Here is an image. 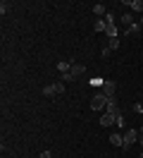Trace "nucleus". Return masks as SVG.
Instances as JSON below:
<instances>
[{"instance_id": "1", "label": "nucleus", "mask_w": 143, "mask_h": 158, "mask_svg": "<svg viewBox=\"0 0 143 158\" xmlns=\"http://www.w3.org/2000/svg\"><path fill=\"white\" fill-rule=\"evenodd\" d=\"M65 91H67V84H65V81H55V84L43 86V96L53 98V96H60V94H65Z\"/></svg>"}, {"instance_id": "2", "label": "nucleus", "mask_w": 143, "mask_h": 158, "mask_svg": "<svg viewBox=\"0 0 143 158\" xmlns=\"http://www.w3.org/2000/svg\"><path fill=\"white\" fill-rule=\"evenodd\" d=\"M138 139H141V132H138V129H126V132H124V151L131 148Z\"/></svg>"}, {"instance_id": "3", "label": "nucleus", "mask_w": 143, "mask_h": 158, "mask_svg": "<svg viewBox=\"0 0 143 158\" xmlns=\"http://www.w3.org/2000/svg\"><path fill=\"white\" fill-rule=\"evenodd\" d=\"M107 101H110V98H105L103 94L98 91L93 98H91V108H93V110H103V113H105V108H107Z\"/></svg>"}, {"instance_id": "4", "label": "nucleus", "mask_w": 143, "mask_h": 158, "mask_svg": "<svg viewBox=\"0 0 143 158\" xmlns=\"http://www.w3.org/2000/svg\"><path fill=\"white\" fill-rule=\"evenodd\" d=\"M100 94H103L105 98H114V91H117V84H114V81H110V79H105V84L103 86H100Z\"/></svg>"}, {"instance_id": "5", "label": "nucleus", "mask_w": 143, "mask_h": 158, "mask_svg": "<svg viewBox=\"0 0 143 158\" xmlns=\"http://www.w3.org/2000/svg\"><path fill=\"white\" fill-rule=\"evenodd\" d=\"M122 5H129V10H131V12H138V15L143 12V0H124Z\"/></svg>"}, {"instance_id": "6", "label": "nucleus", "mask_w": 143, "mask_h": 158, "mask_svg": "<svg viewBox=\"0 0 143 158\" xmlns=\"http://www.w3.org/2000/svg\"><path fill=\"white\" fill-rule=\"evenodd\" d=\"M105 36H107V41H110V39H119V29H117V24H107V27H105Z\"/></svg>"}, {"instance_id": "7", "label": "nucleus", "mask_w": 143, "mask_h": 158, "mask_svg": "<svg viewBox=\"0 0 143 158\" xmlns=\"http://www.w3.org/2000/svg\"><path fill=\"white\" fill-rule=\"evenodd\" d=\"M114 125V115L112 113H103L100 115V127H112Z\"/></svg>"}, {"instance_id": "8", "label": "nucleus", "mask_w": 143, "mask_h": 158, "mask_svg": "<svg viewBox=\"0 0 143 158\" xmlns=\"http://www.w3.org/2000/svg\"><path fill=\"white\" fill-rule=\"evenodd\" d=\"M141 22H133V24H129V27H126V29H124V36H133V34H138V31H141Z\"/></svg>"}, {"instance_id": "9", "label": "nucleus", "mask_w": 143, "mask_h": 158, "mask_svg": "<svg viewBox=\"0 0 143 158\" xmlns=\"http://www.w3.org/2000/svg\"><path fill=\"white\" fill-rule=\"evenodd\" d=\"M84 72H86V67H84V65H79V62H72V69H69V74H72V77H81V74H84Z\"/></svg>"}, {"instance_id": "10", "label": "nucleus", "mask_w": 143, "mask_h": 158, "mask_svg": "<svg viewBox=\"0 0 143 158\" xmlns=\"http://www.w3.org/2000/svg\"><path fill=\"white\" fill-rule=\"evenodd\" d=\"M110 144H112V146H119V148H124V134L114 132L112 137H110Z\"/></svg>"}, {"instance_id": "11", "label": "nucleus", "mask_w": 143, "mask_h": 158, "mask_svg": "<svg viewBox=\"0 0 143 158\" xmlns=\"http://www.w3.org/2000/svg\"><path fill=\"white\" fill-rule=\"evenodd\" d=\"M69 69H72V60H60V62H57V72H60V74H67Z\"/></svg>"}, {"instance_id": "12", "label": "nucleus", "mask_w": 143, "mask_h": 158, "mask_svg": "<svg viewBox=\"0 0 143 158\" xmlns=\"http://www.w3.org/2000/svg\"><path fill=\"white\" fill-rule=\"evenodd\" d=\"M105 113H119V103H117V98H110L107 101V108H105Z\"/></svg>"}, {"instance_id": "13", "label": "nucleus", "mask_w": 143, "mask_h": 158, "mask_svg": "<svg viewBox=\"0 0 143 158\" xmlns=\"http://www.w3.org/2000/svg\"><path fill=\"white\" fill-rule=\"evenodd\" d=\"M93 12H95V15H98V19H105V15H107V7L98 2V5H93Z\"/></svg>"}, {"instance_id": "14", "label": "nucleus", "mask_w": 143, "mask_h": 158, "mask_svg": "<svg viewBox=\"0 0 143 158\" xmlns=\"http://www.w3.org/2000/svg\"><path fill=\"white\" fill-rule=\"evenodd\" d=\"M114 125L119 129H124V125H126V120H124V113L119 110V113H114Z\"/></svg>"}, {"instance_id": "15", "label": "nucleus", "mask_w": 143, "mask_h": 158, "mask_svg": "<svg viewBox=\"0 0 143 158\" xmlns=\"http://www.w3.org/2000/svg\"><path fill=\"white\" fill-rule=\"evenodd\" d=\"M119 19H122L124 29H126L129 24H133V22H136V19H133V15H131V12H124V15H122V17H119Z\"/></svg>"}, {"instance_id": "16", "label": "nucleus", "mask_w": 143, "mask_h": 158, "mask_svg": "<svg viewBox=\"0 0 143 158\" xmlns=\"http://www.w3.org/2000/svg\"><path fill=\"white\" fill-rule=\"evenodd\" d=\"M105 27H107V22H105V19H95L93 31H98V34H105Z\"/></svg>"}, {"instance_id": "17", "label": "nucleus", "mask_w": 143, "mask_h": 158, "mask_svg": "<svg viewBox=\"0 0 143 158\" xmlns=\"http://www.w3.org/2000/svg\"><path fill=\"white\" fill-rule=\"evenodd\" d=\"M88 84H91V86H95V89H100V86L105 84V79H103V77H93L91 81H88Z\"/></svg>"}, {"instance_id": "18", "label": "nucleus", "mask_w": 143, "mask_h": 158, "mask_svg": "<svg viewBox=\"0 0 143 158\" xmlns=\"http://www.w3.org/2000/svg\"><path fill=\"white\" fill-rule=\"evenodd\" d=\"M107 48L117 50V48H119V39H110V41H107Z\"/></svg>"}, {"instance_id": "19", "label": "nucleus", "mask_w": 143, "mask_h": 158, "mask_svg": "<svg viewBox=\"0 0 143 158\" xmlns=\"http://www.w3.org/2000/svg\"><path fill=\"white\" fill-rule=\"evenodd\" d=\"M133 113H138V115H143V103H133Z\"/></svg>"}, {"instance_id": "20", "label": "nucleus", "mask_w": 143, "mask_h": 158, "mask_svg": "<svg viewBox=\"0 0 143 158\" xmlns=\"http://www.w3.org/2000/svg\"><path fill=\"white\" fill-rule=\"evenodd\" d=\"M7 12H10V5H7V2H2V5H0V15H7Z\"/></svg>"}, {"instance_id": "21", "label": "nucleus", "mask_w": 143, "mask_h": 158, "mask_svg": "<svg viewBox=\"0 0 143 158\" xmlns=\"http://www.w3.org/2000/svg\"><path fill=\"white\" fill-rule=\"evenodd\" d=\"M105 22H107V24H114V15H112V12H107V15H105Z\"/></svg>"}, {"instance_id": "22", "label": "nucleus", "mask_w": 143, "mask_h": 158, "mask_svg": "<svg viewBox=\"0 0 143 158\" xmlns=\"http://www.w3.org/2000/svg\"><path fill=\"white\" fill-rule=\"evenodd\" d=\"M110 53H112V50L107 48V46H103V48H100V55H103V58H107V55H110Z\"/></svg>"}, {"instance_id": "23", "label": "nucleus", "mask_w": 143, "mask_h": 158, "mask_svg": "<svg viewBox=\"0 0 143 158\" xmlns=\"http://www.w3.org/2000/svg\"><path fill=\"white\" fill-rule=\"evenodd\" d=\"M38 158H53V153H50V151H43V153H41Z\"/></svg>"}, {"instance_id": "24", "label": "nucleus", "mask_w": 143, "mask_h": 158, "mask_svg": "<svg viewBox=\"0 0 143 158\" xmlns=\"http://www.w3.org/2000/svg\"><path fill=\"white\" fill-rule=\"evenodd\" d=\"M138 132H141V139H138V141H141V146H143V127L138 129Z\"/></svg>"}, {"instance_id": "25", "label": "nucleus", "mask_w": 143, "mask_h": 158, "mask_svg": "<svg viewBox=\"0 0 143 158\" xmlns=\"http://www.w3.org/2000/svg\"><path fill=\"white\" fill-rule=\"evenodd\" d=\"M138 22H141V24H143V17H141V19H138Z\"/></svg>"}, {"instance_id": "26", "label": "nucleus", "mask_w": 143, "mask_h": 158, "mask_svg": "<svg viewBox=\"0 0 143 158\" xmlns=\"http://www.w3.org/2000/svg\"><path fill=\"white\" fill-rule=\"evenodd\" d=\"M141 158H143V156H141Z\"/></svg>"}]
</instances>
